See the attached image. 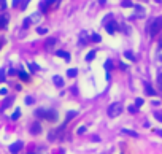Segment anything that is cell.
Segmentation results:
<instances>
[{
	"mask_svg": "<svg viewBox=\"0 0 162 154\" xmlns=\"http://www.w3.org/2000/svg\"><path fill=\"white\" fill-rule=\"evenodd\" d=\"M18 76H19V78L22 80V81H29V75H27V72H24V70H19V72H18Z\"/></svg>",
	"mask_w": 162,
	"mask_h": 154,
	"instance_id": "cell-15",
	"label": "cell"
},
{
	"mask_svg": "<svg viewBox=\"0 0 162 154\" xmlns=\"http://www.w3.org/2000/svg\"><path fill=\"white\" fill-rule=\"evenodd\" d=\"M54 2H56V0H41V2H40V13H46L48 8L53 5Z\"/></svg>",
	"mask_w": 162,
	"mask_h": 154,
	"instance_id": "cell-4",
	"label": "cell"
},
{
	"mask_svg": "<svg viewBox=\"0 0 162 154\" xmlns=\"http://www.w3.org/2000/svg\"><path fill=\"white\" fill-rule=\"evenodd\" d=\"M19 116H21V110L18 108V110L15 111V113L11 115V119H13V121H16V119H19Z\"/></svg>",
	"mask_w": 162,
	"mask_h": 154,
	"instance_id": "cell-23",
	"label": "cell"
},
{
	"mask_svg": "<svg viewBox=\"0 0 162 154\" xmlns=\"http://www.w3.org/2000/svg\"><path fill=\"white\" fill-rule=\"evenodd\" d=\"M8 75H10V76H15V75H18V72H16V70H13V68H10Z\"/></svg>",
	"mask_w": 162,
	"mask_h": 154,
	"instance_id": "cell-37",
	"label": "cell"
},
{
	"mask_svg": "<svg viewBox=\"0 0 162 154\" xmlns=\"http://www.w3.org/2000/svg\"><path fill=\"white\" fill-rule=\"evenodd\" d=\"M145 16V8L143 6H140V5H137L135 6V15H133V18H143Z\"/></svg>",
	"mask_w": 162,
	"mask_h": 154,
	"instance_id": "cell-10",
	"label": "cell"
},
{
	"mask_svg": "<svg viewBox=\"0 0 162 154\" xmlns=\"http://www.w3.org/2000/svg\"><path fill=\"white\" fill-rule=\"evenodd\" d=\"M76 116V111H68L67 113V116H65V121H64V124L60 125V129H65V125L70 122V119H72V118H75Z\"/></svg>",
	"mask_w": 162,
	"mask_h": 154,
	"instance_id": "cell-8",
	"label": "cell"
},
{
	"mask_svg": "<svg viewBox=\"0 0 162 154\" xmlns=\"http://www.w3.org/2000/svg\"><path fill=\"white\" fill-rule=\"evenodd\" d=\"M6 94H8V91H6L5 87H2V89H0V95H6Z\"/></svg>",
	"mask_w": 162,
	"mask_h": 154,
	"instance_id": "cell-38",
	"label": "cell"
},
{
	"mask_svg": "<svg viewBox=\"0 0 162 154\" xmlns=\"http://www.w3.org/2000/svg\"><path fill=\"white\" fill-rule=\"evenodd\" d=\"M107 113H108L110 118H116V116H119V115L122 113V105L119 103V102L111 103L110 107H108V110H107Z\"/></svg>",
	"mask_w": 162,
	"mask_h": 154,
	"instance_id": "cell-3",
	"label": "cell"
},
{
	"mask_svg": "<svg viewBox=\"0 0 162 154\" xmlns=\"http://www.w3.org/2000/svg\"><path fill=\"white\" fill-rule=\"evenodd\" d=\"M94 57H95V50H92V51H89V53L86 54V60H88V62H91V60H94Z\"/></svg>",
	"mask_w": 162,
	"mask_h": 154,
	"instance_id": "cell-17",
	"label": "cell"
},
{
	"mask_svg": "<svg viewBox=\"0 0 162 154\" xmlns=\"http://www.w3.org/2000/svg\"><path fill=\"white\" fill-rule=\"evenodd\" d=\"M121 132H122V134H126V135H130V137H138V134H137V132L129 130V129H122Z\"/></svg>",
	"mask_w": 162,
	"mask_h": 154,
	"instance_id": "cell-18",
	"label": "cell"
},
{
	"mask_svg": "<svg viewBox=\"0 0 162 154\" xmlns=\"http://www.w3.org/2000/svg\"><path fill=\"white\" fill-rule=\"evenodd\" d=\"M91 40H92L94 43H98V41L102 40V37H100L98 33H92V35H91Z\"/></svg>",
	"mask_w": 162,
	"mask_h": 154,
	"instance_id": "cell-21",
	"label": "cell"
},
{
	"mask_svg": "<svg viewBox=\"0 0 162 154\" xmlns=\"http://www.w3.org/2000/svg\"><path fill=\"white\" fill-rule=\"evenodd\" d=\"M156 134H157V135H160V137H162V130H160V129H157V130H156Z\"/></svg>",
	"mask_w": 162,
	"mask_h": 154,
	"instance_id": "cell-40",
	"label": "cell"
},
{
	"mask_svg": "<svg viewBox=\"0 0 162 154\" xmlns=\"http://www.w3.org/2000/svg\"><path fill=\"white\" fill-rule=\"evenodd\" d=\"M129 111H130L132 115H133V113H137V107H135V105H133V107H129Z\"/></svg>",
	"mask_w": 162,
	"mask_h": 154,
	"instance_id": "cell-36",
	"label": "cell"
},
{
	"mask_svg": "<svg viewBox=\"0 0 162 154\" xmlns=\"http://www.w3.org/2000/svg\"><path fill=\"white\" fill-rule=\"evenodd\" d=\"M6 10V0H0V11Z\"/></svg>",
	"mask_w": 162,
	"mask_h": 154,
	"instance_id": "cell-29",
	"label": "cell"
},
{
	"mask_svg": "<svg viewBox=\"0 0 162 154\" xmlns=\"http://www.w3.org/2000/svg\"><path fill=\"white\" fill-rule=\"evenodd\" d=\"M13 103V97H8V99H6L3 103H2V110H5V108H8L10 105Z\"/></svg>",
	"mask_w": 162,
	"mask_h": 154,
	"instance_id": "cell-16",
	"label": "cell"
},
{
	"mask_svg": "<svg viewBox=\"0 0 162 154\" xmlns=\"http://www.w3.org/2000/svg\"><path fill=\"white\" fill-rule=\"evenodd\" d=\"M30 0H21V10H26L27 8V5H29Z\"/></svg>",
	"mask_w": 162,
	"mask_h": 154,
	"instance_id": "cell-27",
	"label": "cell"
},
{
	"mask_svg": "<svg viewBox=\"0 0 162 154\" xmlns=\"http://www.w3.org/2000/svg\"><path fill=\"white\" fill-rule=\"evenodd\" d=\"M145 92L148 95H156V91L153 89V86L150 84V83H145Z\"/></svg>",
	"mask_w": 162,
	"mask_h": 154,
	"instance_id": "cell-12",
	"label": "cell"
},
{
	"mask_svg": "<svg viewBox=\"0 0 162 154\" xmlns=\"http://www.w3.org/2000/svg\"><path fill=\"white\" fill-rule=\"evenodd\" d=\"M124 57H127L129 60H135V56H133L132 51H126V53H124Z\"/></svg>",
	"mask_w": 162,
	"mask_h": 154,
	"instance_id": "cell-22",
	"label": "cell"
},
{
	"mask_svg": "<svg viewBox=\"0 0 162 154\" xmlns=\"http://www.w3.org/2000/svg\"><path fill=\"white\" fill-rule=\"evenodd\" d=\"M29 68L32 70V72H38V70H40V67L37 64H29Z\"/></svg>",
	"mask_w": 162,
	"mask_h": 154,
	"instance_id": "cell-30",
	"label": "cell"
},
{
	"mask_svg": "<svg viewBox=\"0 0 162 154\" xmlns=\"http://www.w3.org/2000/svg\"><path fill=\"white\" fill-rule=\"evenodd\" d=\"M8 21H10L8 15H0V29H5L8 26Z\"/></svg>",
	"mask_w": 162,
	"mask_h": 154,
	"instance_id": "cell-9",
	"label": "cell"
},
{
	"mask_svg": "<svg viewBox=\"0 0 162 154\" xmlns=\"http://www.w3.org/2000/svg\"><path fill=\"white\" fill-rule=\"evenodd\" d=\"M56 43H57V40H56V38H48L45 41V48H46V50H51V48L56 46Z\"/></svg>",
	"mask_w": 162,
	"mask_h": 154,
	"instance_id": "cell-11",
	"label": "cell"
},
{
	"mask_svg": "<svg viewBox=\"0 0 162 154\" xmlns=\"http://www.w3.org/2000/svg\"><path fill=\"white\" fill-rule=\"evenodd\" d=\"M84 132H86V127H84V125H81V127L78 129V135H83Z\"/></svg>",
	"mask_w": 162,
	"mask_h": 154,
	"instance_id": "cell-34",
	"label": "cell"
},
{
	"mask_svg": "<svg viewBox=\"0 0 162 154\" xmlns=\"http://www.w3.org/2000/svg\"><path fill=\"white\" fill-rule=\"evenodd\" d=\"M56 56H57V57H64L65 62L70 60V54H68L67 51H56Z\"/></svg>",
	"mask_w": 162,
	"mask_h": 154,
	"instance_id": "cell-14",
	"label": "cell"
},
{
	"mask_svg": "<svg viewBox=\"0 0 162 154\" xmlns=\"http://www.w3.org/2000/svg\"><path fill=\"white\" fill-rule=\"evenodd\" d=\"M26 103H27V105H32V103H33V99H32V97H26Z\"/></svg>",
	"mask_w": 162,
	"mask_h": 154,
	"instance_id": "cell-35",
	"label": "cell"
},
{
	"mask_svg": "<svg viewBox=\"0 0 162 154\" xmlns=\"http://www.w3.org/2000/svg\"><path fill=\"white\" fill-rule=\"evenodd\" d=\"M21 149H22V142H16V143L10 145V152L11 154H18Z\"/></svg>",
	"mask_w": 162,
	"mask_h": 154,
	"instance_id": "cell-6",
	"label": "cell"
},
{
	"mask_svg": "<svg viewBox=\"0 0 162 154\" xmlns=\"http://www.w3.org/2000/svg\"><path fill=\"white\" fill-rule=\"evenodd\" d=\"M157 60L162 62V40H160V43H159V48H157Z\"/></svg>",
	"mask_w": 162,
	"mask_h": 154,
	"instance_id": "cell-19",
	"label": "cell"
},
{
	"mask_svg": "<svg viewBox=\"0 0 162 154\" xmlns=\"http://www.w3.org/2000/svg\"><path fill=\"white\" fill-rule=\"evenodd\" d=\"M21 3V0H13V6H18Z\"/></svg>",
	"mask_w": 162,
	"mask_h": 154,
	"instance_id": "cell-39",
	"label": "cell"
},
{
	"mask_svg": "<svg viewBox=\"0 0 162 154\" xmlns=\"http://www.w3.org/2000/svg\"><path fill=\"white\" fill-rule=\"evenodd\" d=\"M76 73H78V70H76V68H68L67 76H70V78H73V76H76Z\"/></svg>",
	"mask_w": 162,
	"mask_h": 154,
	"instance_id": "cell-20",
	"label": "cell"
},
{
	"mask_svg": "<svg viewBox=\"0 0 162 154\" xmlns=\"http://www.w3.org/2000/svg\"><path fill=\"white\" fill-rule=\"evenodd\" d=\"M160 30H162V16L154 18L151 22L148 24V27H146V32H148L150 37H156Z\"/></svg>",
	"mask_w": 162,
	"mask_h": 154,
	"instance_id": "cell-2",
	"label": "cell"
},
{
	"mask_svg": "<svg viewBox=\"0 0 162 154\" xmlns=\"http://www.w3.org/2000/svg\"><path fill=\"white\" fill-rule=\"evenodd\" d=\"M5 76H6L5 68H0V83H3V81H5Z\"/></svg>",
	"mask_w": 162,
	"mask_h": 154,
	"instance_id": "cell-24",
	"label": "cell"
},
{
	"mask_svg": "<svg viewBox=\"0 0 162 154\" xmlns=\"http://www.w3.org/2000/svg\"><path fill=\"white\" fill-rule=\"evenodd\" d=\"M30 134L32 135H38V134H41V124L37 121V122H33L32 125H30Z\"/></svg>",
	"mask_w": 162,
	"mask_h": 154,
	"instance_id": "cell-7",
	"label": "cell"
},
{
	"mask_svg": "<svg viewBox=\"0 0 162 154\" xmlns=\"http://www.w3.org/2000/svg\"><path fill=\"white\" fill-rule=\"evenodd\" d=\"M154 118H156L157 121L162 122V113H160V111H154Z\"/></svg>",
	"mask_w": 162,
	"mask_h": 154,
	"instance_id": "cell-31",
	"label": "cell"
},
{
	"mask_svg": "<svg viewBox=\"0 0 162 154\" xmlns=\"http://www.w3.org/2000/svg\"><path fill=\"white\" fill-rule=\"evenodd\" d=\"M142 105H143V99H137V100H135V107H137V108L142 107Z\"/></svg>",
	"mask_w": 162,
	"mask_h": 154,
	"instance_id": "cell-33",
	"label": "cell"
},
{
	"mask_svg": "<svg viewBox=\"0 0 162 154\" xmlns=\"http://www.w3.org/2000/svg\"><path fill=\"white\" fill-rule=\"evenodd\" d=\"M53 81H54V84L57 86V87H62V86H64V80H62L60 76H59V75L53 76Z\"/></svg>",
	"mask_w": 162,
	"mask_h": 154,
	"instance_id": "cell-13",
	"label": "cell"
},
{
	"mask_svg": "<svg viewBox=\"0 0 162 154\" xmlns=\"http://www.w3.org/2000/svg\"><path fill=\"white\" fill-rule=\"evenodd\" d=\"M30 24H32L30 18H26V19H24V22H22V27H24V29H27V27H29Z\"/></svg>",
	"mask_w": 162,
	"mask_h": 154,
	"instance_id": "cell-26",
	"label": "cell"
},
{
	"mask_svg": "<svg viewBox=\"0 0 162 154\" xmlns=\"http://www.w3.org/2000/svg\"><path fill=\"white\" fill-rule=\"evenodd\" d=\"M105 29H107V32H108L110 35H113V33L118 30V22H115V21L107 22V24H105Z\"/></svg>",
	"mask_w": 162,
	"mask_h": 154,
	"instance_id": "cell-5",
	"label": "cell"
},
{
	"mask_svg": "<svg viewBox=\"0 0 162 154\" xmlns=\"http://www.w3.org/2000/svg\"><path fill=\"white\" fill-rule=\"evenodd\" d=\"M2 45H3V41H2V40H0V48H2Z\"/></svg>",
	"mask_w": 162,
	"mask_h": 154,
	"instance_id": "cell-41",
	"label": "cell"
},
{
	"mask_svg": "<svg viewBox=\"0 0 162 154\" xmlns=\"http://www.w3.org/2000/svg\"><path fill=\"white\" fill-rule=\"evenodd\" d=\"M35 116L40 118V119H46L49 122H56V121H57V111H56V110L38 108V110H35Z\"/></svg>",
	"mask_w": 162,
	"mask_h": 154,
	"instance_id": "cell-1",
	"label": "cell"
},
{
	"mask_svg": "<svg viewBox=\"0 0 162 154\" xmlns=\"http://www.w3.org/2000/svg\"><path fill=\"white\" fill-rule=\"evenodd\" d=\"M157 84H159V87H160V91H162V72L157 73Z\"/></svg>",
	"mask_w": 162,
	"mask_h": 154,
	"instance_id": "cell-28",
	"label": "cell"
},
{
	"mask_svg": "<svg viewBox=\"0 0 162 154\" xmlns=\"http://www.w3.org/2000/svg\"><path fill=\"white\" fill-rule=\"evenodd\" d=\"M37 32H38L40 35H45V33H48V29H45V27H38Z\"/></svg>",
	"mask_w": 162,
	"mask_h": 154,
	"instance_id": "cell-32",
	"label": "cell"
},
{
	"mask_svg": "<svg viewBox=\"0 0 162 154\" xmlns=\"http://www.w3.org/2000/svg\"><path fill=\"white\" fill-rule=\"evenodd\" d=\"M121 5H122V6H126V8H130V6H133L130 0H122V2H121Z\"/></svg>",
	"mask_w": 162,
	"mask_h": 154,
	"instance_id": "cell-25",
	"label": "cell"
}]
</instances>
